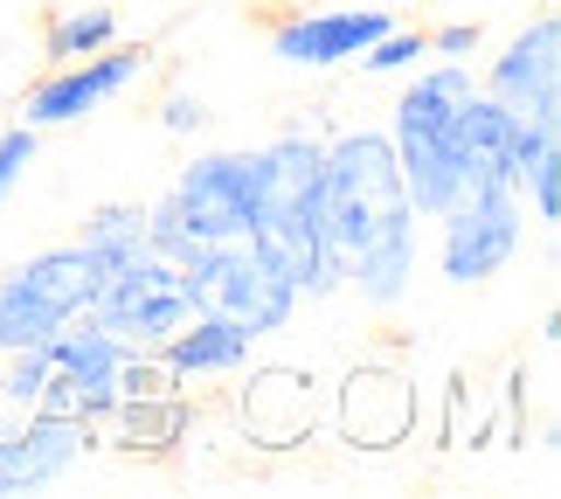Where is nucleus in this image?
<instances>
[{
	"label": "nucleus",
	"mask_w": 561,
	"mask_h": 499,
	"mask_svg": "<svg viewBox=\"0 0 561 499\" xmlns=\"http://www.w3.org/2000/svg\"><path fill=\"white\" fill-rule=\"evenodd\" d=\"M160 125H167V133H202V125H208V104L194 98V91H167Z\"/></svg>",
	"instance_id": "aec40b11"
},
{
	"label": "nucleus",
	"mask_w": 561,
	"mask_h": 499,
	"mask_svg": "<svg viewBox=\"0 0 561 499\" xmlns=\"http://www.w3.org/2000/svg\"><path fill=\"white\" fill-rule=\"evenodd\" d=\"M91 319H98V327H112L125 347H160L167 333H181L187 319H194L187 285H181V264L153 243V236H139L133 250H118L112 264L98 271Z\"/></svg>",
	"instance_id": "7ed1b4c3"
},
{
	"label": "nucleus",
	"mask_w": 561,
	"mask_h": 499,
	"mask_svg": "<svg viewBox=\"0 0 561 499\" xmlns=\"http://www.w3.org/2000/svg\"><path fill=\"white\" fill-rule=\"evenodd\" d=\"M91 264H83L77 243L42 250L28 264H14L0 277V354H21V347H49L56 327H70L77 313H91Z\"/></svg>",
	"instance_id": "20e7f679"
},
{
	"label": "nucleus",
	"mask_w": 561,
	"mask_h": 499,
	"mask_svg": "<svg viewBox=\"0 0 561 499\" xmlns=\"http://www.w3.org/2000/svg\"><path fill=\"white\" fill-rule=\"evenodd\" d=\"M42 354H49L56 375L77 382V423H104V417H112V402H118V361L133 354L112 327H98L91 313H77L70 327H56V340L42 347Z\"/></svg>",
	"instance_id": "1a4fd4ad"
},
{
	"label": "nucleus",
	"mask_w": 561,
	"mask_h": 499,
	"mask_svg": "<svg viewBox=\"0 0 561 499\" xmlns=\"http://www.w3.org/2000/svg\"><path fill=\"white\" fill-rule=\"evenodd\" d=\"M236 417H243V438H250V444L291 451V444L312 438L319 402H312V382L298 375V367H264V375H250L243 402H236Z\"/></svg>",
	"instance_id": "f8f14e48"
},
{
	"label": "nucleus",
	"mask_w": 561,
	"mask_h": 499,
	"mask_svg": "<svg viewBox=\"0 0 561 499\" xmlns=\"http://www.w3.org/2000/svg\"><path fill=\"white\" fill-rule=\"evenodd\" d=\"M381 29H388V14H375V8L285 14V21H271V49L285 56L291 70H333V63H354Z\"/></svg>",
	"instance_id": "9d476101"
},
{
	"label": "nucleus",
	"mask_w": 561,
	"mask_h": 499,
	"mask_svg": "<svg viewBox=\"0 0 561 499\" xmlns=\"http://www.w3.org/2000/svg\"><path fill=\"white\" fill-rule=\"evenodd\" d=\"M42 382H49V354H42V347H21V354H8V375H0V402L14 409V423H28V417H35Z\"/></svg>",
	"instance_id": "f3484780"
},
{
	"label": "nucleus",
	"mask_w": 561,
	"mask_h": 499,
	"mask_svg": "<svg viewBox=\"0 0 561 499\" xmlns=\"http://www.w3.org/2000/svg\"><path fill=\"white\" fill-rule=\"evenodd\" d=\"M112 35H118V14L112 8H70V14L49 21V56L56 63L98 56V49H112Z\"/></svg>",
	"instance_id": "2eb2a0df"
},
{
	"label": "nucleus",
	"mask_w": 561,
	"mask_h": 499,
	"mask_svg": "<svg viewBox=\"0 0 561 499\" xmlns=\"http://www.w3.org/2000/svg\"><path fill=\"white\" fill-rule=\"evenodd\" d=\"M437 223H444V243H437L444 285L471 292V285H485L500 264H513V250H520V229H527L520 188L513 181H479V188H465Z\"/></svg>",
	"instance_id": "39448f33"
},
{
	"label": "nucleus",
	"mask_w": 561,
	"mask_h": 499,
	"mask_svg": "<svg viewBox=\"0 0 561 499\" xmlns=\"http://www.w3.org/2000/svg\"><path fill=\"white\" fill-rule=\"evenodd\" d=\"M471 91H479V83H471L465 63H437V70H423L396 98L388 146H396V167H402V188H409V202H416V215H444L465 194L458 118H465V98Z\"/></svg>",
	"instance_id": "f03ea898"
},
{
	"label": "nucleus",
	"mask_w": 561,
	"mask_h": 499,
	"mask_svg": "<svg viewBox=\"0 0 561 499\" xmlns=\"http://www.w3.org/2000/svg\"><path fill=\"white\" fill-rule=\"evenodd\" d=\"M83 451H91V423H77V417H28V423L0 430V492L49 486Z\"/></svg>",
	"instance_id": "9b49d317"
},
{
	"label": "nucleus",
	"mask_w": 561,
	"mask_h": 499,
	"mask_svg": "<svg viewBox=\"0 0 561 499\" xmlns=\"http://www.w3.org/2000/svg\"><path fill=\"white\" fill-rule=\"evenodd\" d=\"M430 49H437V56H471V49H479V21H450V29L430 35Z\"/></svg>",
	"instance_id": "412c9836"
},
{
	"label": "nucleus",
	"mask_w": 561,
	"mask_h": 499,
	"mask_svg": "<svg viewBox=\"0 0 561 499\" xmlns=\"http://www.w3.org/2000/svg\"><path fill=\"white\" fill-rule=\"evenodd\" d=\"M520 194H534V215H541V223H554V215H561V139H548L541 154L527 160Z\"/></svg>",
	"instance_id": "a211bd4d"
},
{
	"label": "nucleus",
	"mask_w": 561,
	"mask_h": 499,
	"mask_svg": "<svg viewBox=\"0 0 561 499\" xmlns=\"http://www.w3.org/2000/svg\"><path fill=\"white\" fill-rule=\"evenodd\" d=\"M485 98H500L513 118L561 125V21L554 14H541L534 29L506 42V56L485 77Z\"/></svg>",
	"instance_id": "0eeeda50"
},
{
	"label": "nucleus",
	"mask_w": 561,
	"mask_h": 499,
	"mask_svg": "<svg viewBox=\"0 0 561 499\" xmlns=\"http://www.w3.org/2000/svg\"><path fill=\"white\" fill-rule=\"evenodd\" d=\"M35 167V125H14V133H0V208H8V194L28 181Z\"/></svg>",
	"instance_id": "6ab92c4d"
},
{
	"label": "nucleus",
	"mask_w": 561,
	"mask_h": 499,
	"mask_svg": "<svg viewBox=\"0 0 561 499\" xmlns=\"http://www.w3.org/2000/svg\"><path fill=\"white\" fill-rule=\"evenodd\" d=\"M104 423H118V444H125V451H160V444L181 438L187 402L174 396V388H167V396H118Z\"/></svg>",
	"instance_id": "4468645a"
},
{
	"label": "nucleus",
	"mask_w": 561,
	"mask_h": 499,
	"mask_svg": "<svg viewBox=\"0 0 561 499\" xmlns=\"http://www.w3.org/2000/svg\"><path fill=\"white\" fill-rule=\"evenodd\" d=\"M423 56H430V29H402V21H388V29H381L354 63H360L368 77H402V70H416Z\"/></svg>",
	"instance_id": "dca6fc26"
},
{
	"label": "nucleus",
	"mask_w": 561,
	"mask_h": 499,
	"mask_svg": "<svg viewBox=\"0 0 561 499\" xmlns=\"http://www.w3.org/2000/svg\"><path fill=\"white\" fill-rule=\"evenodd\" d=\"M340 438H347L354 451H388L409 438V423H416V388H409V375L396 361H360L347 382H340Z\"/></svg>",
	"instance_id": "6e6552de"
},
{
	"label": "nucleus",
	"mask_w": 561,
	"mask_h": 499,
	"mask_svg": "<svg viewBox=\"0 0 561 499\" xmlns=\"http://www.w3.org/2000/svg\"><path fill=\"white\" fill-rule=\"evenodd\" d=\"M146 70H153V56H146V49H98V56H77V63H62L56 77H42L21 112H28L35 133H42V125H77V118L104 112L112 98L139 91Z\"/></svg>",
	"instance_id": "423d86ee"
},
{
	"label": "nucleus",
	"mask_w": 561,
	"mask_h": 499,
	"mask_svg": "<svg viewBox=\"0 0 561 499\" xmlns=\"http://www.w3.org/2000/svg\"><path fill=\"white\" fill-rule=\"evenodd\" d=\"M319 194L340 285H354L368 306H396L416 277V202L388 133H340L319 154Z\"/></svg>",
	"instance_id": "f257e3e1"
},
{
	"label": "nucleus",
	"mask_w": 561,
	"mask_h": 499,
	"mask_svg": "<svg viewBox=\"0 0 561 499\" xmlns=\"http://www.w3.org/2000/svg\"><path fill=\"white\" fill-rule=\"evenodd\" d=\"M250 333L236 327V319H215V313H194L181 333H167L153 354L167 361V375L174 382H208V375H236V367L250 361Z\"/></svg>",
	"instance_id": "ddd939ff"
}]
</instances>
